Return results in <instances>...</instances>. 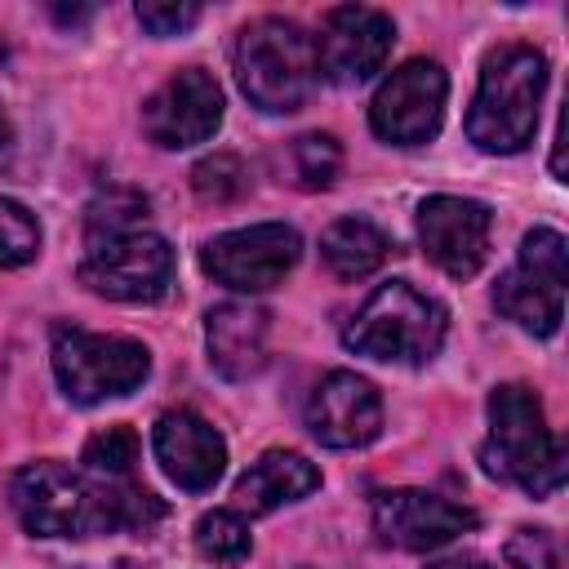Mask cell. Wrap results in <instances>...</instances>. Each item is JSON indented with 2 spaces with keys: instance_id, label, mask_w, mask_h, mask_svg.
<instances>
[{
  "instance_id": "1",
  "label": "cell",
  "mask_w": 569,
  "mask_h": 569,
  "mask_svg": "<svg viewBox=\"0 0 569 569\" xmlns=\"http://www.w3.org/2000/svg\"><path fill=\"white\" fill-rule=\"evenodd\" d=\"M9 502L36 538H93L111 529H147L164 516L160 498L133 480H102L40 458L9 476Z\"/></svg>"
},
{
  "instance_id": "2",
  "label": "cell",
  "mask_w": 569,
  "mask_h": 569,
  "mask_svg": "<svg viewBox=\"0 0 569 569\" xmlns=\"http://www.w3.org/2000/svg\"><path fill=\"white\" fill-rule=\"evenodd\" d=\"M547 93V58L533 44H498L467 107V138L489 156H511L533 142Z\"/></svg>"
},
{
  "instance_id": "3",
  "label": "cell",
  "mask_w": 569,
  "mask_h": 569,
  "mask_svg": "<svg viewBox=\"0 0 569 569\" xmlns=\"http://www.w3.org/2000/svg\"><path fill=\"white\" fill-rule=\"evenodd\" d=\"M489 476L547 498L565 485V445L542 418V400L525 382H502L489 391V436L480 445Z\"/></svg>"
},
{
  "instance_id": "4",
  "label": "cell",
  "mask_w": 569,
  "mask_h": 569,
  "mask_svg": "<svg viewBox=\"0 0 569 569\" xmlns=\"http://www.w3.org/2000/svg\"><path fill=\"white\" fill-rule=\"evenodd\" d=\"M231 58H236L240 93L267 116L298 111L320 80L311 36L293 18H280V13L244 22Z\"/></svg>"
},
{
  "instance_id": "5",
  "label": "cell",
  "mask_w": 569,
  "mask_h": 569,
  "mask_svg": "<svg viewBox=\"0 0 569 569\" xmlns=\"http://www.w3.org/2000/svg\"><path fill=\"white\" fill-rule=\"evenodd\" d=\"M449 333V311L409 280L378 284L342 329V347L387 365H427Z\"/></svg>"
},
{
  "instance_id": "6",
  "label": "cell",
  "mask_w": 569,
  "mask_h": 569,
  "mask_svg": "<svg viewBox=\"0 0 569 569\" xmlns=\"http://www.w3.org/2000/svg\"><path fill=\"white\" fill-rule=\"evenodd\" d=\"M53 378L71 405H102L116 396H129L151 373V351L138 338L120 333H89V329H53L49 347Z\"/></svg>"
},
{
  "instance_id": "7",
  "label": "cell",
  "mask_w": 569,
  "mask_h": 569,
  "mask_svg": "<svg viewBox=\"0 0 569 569\" xmlns=\"http://www.w3.org/2000/svg\"><path fill=\"white\" fill-rule=\"evenodd\" d=\"M80 284L111 302H160L173 284V249L147 227L98 231L84 240Z\"/></svg>"
},
{
  "instance_id": "8",
  "label": "cell",
  "mask_w": 569,
  "mask_h": 569,
  "mask_svg": "<svg viewBox=\"0 0 569 569\" xmlns=\"http://www.w3.org/2000/svg\"><path fill=\"white\" fill-rule=\"evenodd\" d=\"M565 276H569L565 236L556 227H533L520 240L516 262L498 276L493 307L525 333L551 338L565 320Z\"/></svg>"
},
{
  "instance_id": "9",
  "label": "cell",
  "mask_w": 569,
  "mask_h": 569,
  "mask_svg": "<svg viewBox=\"0 0 569 569\" xmlns=\"http://www.w3.org/2000/svg\"><path fill=\"white\" fill-rule=\"evenodd\" d=\"M445 102H449L445 67L436 58H409L378 84L369 102V124L391 147H422L440 133Z\"/></svg>"
},
{
  "instance_id": "10",
  "label": "cell",
  "mask_w": 569,
  "mask_h": 569,
  "mask_svg": "<svg viewBox=\"0 0 569 569\" xmlns=\"http://www.w3.org/2000/svg\"><path fill=\"white\" fill-rule=\"evenodd\" d=\"M298 253H302V240H298L293 227H284V222H253V227L213 236L200 249V267L222 289L262 293V289H276L298 267Z\"/></svg>"
},
{
  "instance_id": "11",
  "label": "cell",
  "mask_w": 569,
  "mask_h": 569,
  "mask_svg": "<svg viewBox=\"0 0 569 569\" xmlns=\"http://www.w3.org/2000/svg\"><path fill=\"white\" fill-rule=\"evenodd\" d=\"M311 44H316L320 80L338 89H356L387 67L396 44V22L373 4H338L325 13L320 36H311Z\"/></svg>"
},
{
  "instance_id": "12",
  "label": "cell",
  "mask_w": 569,
  "mask_h": 569,
  "mask_svg": "<svg viewBox=\"0 0 569 569\" xmlns=\"http://www.w3.org/2000/svg\"><path fill=\"white\" fill-rule=\"evenodd\" d=\"M222 107L218 80L204 67H182L142 102V133L164 151H182L218 133Z\"/></svg>"
},
{
  "instance_id": "13",
  "label": "cell",
  "mask_w": 569,
  "mask_h": 569,
  "mask_svg": "<svg viewBox=\"0 0 569 569\" xmlns=\"http://www.w3.org/2000/svg\"><path fill=\"white\" fill-rule=\"evenodd\" d=\"M493 213L471 196H427L418 204V244L453 280H471L489 258Z\"/></svg>"
},
{
  "instance_id": "14",
  "label": "cell",
  "mask_w": 569,
  "mask_h": 569,
  "mask_svg": "<svg viewBox=\"0 0 569 569\" xmlns=\"http://www.w3.org/2000/svg\"><path fill=\"white\" fill-rule=\"evenodd\" d=\"M480 516L431 489H382L373 493V533L400 551H436L458 533L476 529Z\"/></svg>"
},
{
  "instance_id": "15",
  "label": "cell",
  "mask_w": 569,
  "mask_h": 569,
  "mask_svg": "<svg viewBox=\"0 0 569 569\" xmlns=\"http://www.w3.org/2000/svg\"><path fill=\"white\" fill-rule=\"evenodd\" d=\"M307 431L329 449H360L382 431V396L369 378L333 369L307 396Z\"/></svg>"
},
{
  "instance_id": "16",
  "label": "cell",
  "mask_w": 569,
  "mask_h": 569,
  "mask_svg": "<svg viewBox=\"0 0 569 569\" xmlns=\"http://www.w3.org/2000/svg\"><path fill=\"white\" fill-rule=\"evenodd\" d=\"M151 453H156L160 471L187 493L213 489L222 480V471H227V440L196 409L160 413L156 427H151Z\"/></svg>"
},
{
  "instance_id": "17",
  "label": "cell",
  "mask_w": 569,
  "mask_h": 569,
  "mask_svg": "<svg viewBox=\"0 0 569 569\" xmlns=\"http://www.w3.org/2000/svg\"><path fill=\"white\" fill-rule=\"evenodd\" d=\"M267 333L271 320L258 302H222L204 316V347H209V365L227 378V382H244L258 378L267 365Z\"/></svg>"
},
{
  "instance_id": "18",
  "label": "cell",
  "mask_w": 569,
  "mask_h": 569,
  "mask_svg": "<svg viewBox=\"0 0 569 569\" xmlns=\"http://www.w3.org/2000/svg\"><path fill=\"white\" fill-rule=\"evenodd\" d=\"M320 489V467L298 449H267L258 462L244 467L236 480V511L240 516H267L284 502H298Z\"/></svg>"
},
{
  "instance_id": "19",
  "label": "cell",
  "mask_w": 569,
  "mask_h": 569,
  "mask_svg": "<svg viewBox=\"0 0 569 569\" xmlns=\"http://www.w3.org/2000/svg\"><path fill=\"white\" fill-rule=\"evenodd\" d=\"M391 253V240L387 231L365 218V213H351V218H338L325 227L320 236V258L325 267L338 276V280H365L369 271L382 267V258Z\"/></svg>"
},
{
  "instance_id": "20",
  "label": "cell",
  "mask_w": 569,
  "mask_h": 569,
  "mask_svg": "<svg viewBox=\"0 0 569 569\" xmlns=\"http://www.w3.org/2000/svg\"><path fill=\"white\" fill-rule=\"evenodd\" d=\"M196 551L204 560H213V565H240V560H249L253 538H249L244 516L240 511H227V507L204 511L196 520Z\"/></svg>"
},
{
  "instance_id": "21",
  "label": "cell",
  "mask_w": 569,
  "mask_h": 569,
  "mask_svg": "<svg viewBox=\"0 0 569 569\" xmlns=\"http://www.w3.org/2000/svg\"><path fill=\"white\" fill-rule=\"evenodd\" d=\"M138 462V431L116 422V427H102L98 436H89L84 445V471L89 476H102V480H129Z\"/></svg>"
},
{
  "instance_id": "22",
  "label": "cell",
  "mask_w": 569,
  "mask_h": 569,
  "mask_svg": "<svg viewBox=\"0 0 569 569\" xmlns=\"http://www.w3.org/2000/svg\"><path fill=\"white\" fill-rule=\"evenodd\" d=\"M293 173L307 191H325L333 187V178L342 173V147L333 133H302L293 138Z\"/></svg>"
},
{
  "instance_id": "23",
  "label": "cell",
  "mask_w": 569,
  "mask_h": 569,
  "mask_svg": "<svg viewBox=\"0 0 569 569\" xmlns=\"http://www.w3.org/2000/svg\"><path fill=\"white\" fill-rule=\"evenodd\" d=\"M40 253V222L27 204L0 196V271L22 267Z\"/></svg>"
},
{
  "instance_id": "24",
  "label": "cell",
  "mask_w": 569,
  "mask_h": 569,
  "mask_svg": "<svg viewBox=\"0 0 569 569\" xmlns=\"http://www.w3.org/2000/svg\"><path fill=\"white\" fill-rule=\"evenodd\" d=\"M191 187H196L200 200L227 204V200H236V196L249 187V173H244L240 156H231V151H213V156H204V160L191 169Z\"/></svg>"
},
{
  "instance_id": "25",
  "label": "cell",
  "mask_w": 569,
  "mask_h": 569,
  "mask_svg": "<svg viewBox=\"0 0 569 569\" xmlns=\"http://www.w3.org/2000/svg\"><path fill=\"white\" fill-rule=\"evenodd\" d=\"M133 13L151 36H182L187 27L200 22V4H178V0H138Z\"/></svg>"
},
{
  "instance_id": "26",
  "label": "cell",
  "mask_w": 569,
  "mask_h": 569,
  "mask_svg": "<svg viewBox=\"0 0 569 569\" xmlns=\"http://www.w3.org/2000/svg\"><path fill=\"white\" fill-rule=\"evenodd\" d=\"M507 560L516 569H556V542L547 529H516L507 542Z\"/></svg>"
},
{
  "instance_id": "27",
  "label": "cell",
  "mask_w": 569,
  "mask_h": 569,
  "mask_svg": "<svg viewBox=\"0 0 569 569\" xmlns=\"http://www.w3.org/2000/svg\"><path fill=\"white\" fill-rule=\"evenodd\" d=\"M427 569H493L485 556H476V551H453V556H440V560H431Z\"/></svg>"
},
{
  "instance_id": "28",
  "label": "cell",
  "mask_w": 569,
  "mask_h": 569,
  "mask_svg": "<svg viewBox=\"0 0 569 569\" xmlns=\"http://www.w3.org/2000/svg\"><path fill=\"white\" fill-rule=\"evenodd\" d=\"M53 18H58V22H84L89 9H53Z\"/></svg>"
},
{
  "instance_id": "29",
  "label": "cell",
  "mask_w": 569,
  "mask_h": 569,
  "mask_svg": "<svg viewBox=\"0 0 569 569\" xmlns=\"http://www.w3.org/2000/svg\"><path fill=\"white\" fill-rule=\"evenodd\" d=\"M9 151V120H4V111H0V156Z\"/></svg>"
}]
</instances>
